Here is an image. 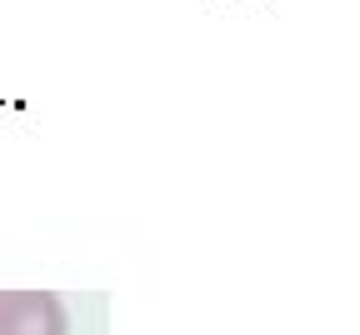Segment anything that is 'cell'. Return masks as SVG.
Here are the masks:
<instances>
[{
    "label": "cell",
    "instance_id": "6da1fadb",
    "mask_svg": "<svg viewBox=\"0 0 360 335\" xmlns=\"http://www.w3.org/2000/svg\"><path fill=\"white\" fill-rule=\"evenodd\" d=\"M65 305L56 291H0V335H65Z\"/></svg>",
    "mask_w": 360,
    "mask_h": 335
}]
</instances>
